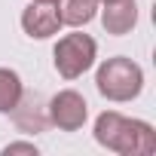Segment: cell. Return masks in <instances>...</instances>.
I'll list each match as a JSON object with an SVG mask.
<instances>
[{
    "label": "cell",
    "mask_w": 156,
    "mask_h": 156,
    "mask_svg": "<svg viewBox=\"0 0 156 156\" xmlns=\"http://www.w3.org/2000/svg\"><path fill=\"white\" fill-rule=\"evenodd\" d=\"M95 141L119 156H153L156 153V132L144 119L122 116L119 110H104L95 119Z\"/></svg>",
    "instance_id": "6da1fadb"
},
{
    "label": "cell",
    "mask_w": 156,
    "mask_h": 156,
    "mask_svg": "<svg viewBox=\"0 0 156 156\" xmlns=\"http://www.w3.org/2000/svg\"><path fill=\"white\" fill-rule=\"evenodd\" d=\"M95 86L98 92L113 101V104H126V101H135L144 89V70L138 61L126 58V55H113V58H104L98 64V73H95Z\"/></svg>",
    "instance_id": "7a4b0ae2"
},
{
    "label": "cell",
    "mask_w": 156,
    "mask_h": 156,
    "mask_svg": "<svg viewBox=\"0 0 156 156\" xmlns=\"http://www.w3.org/2000/svg\"><path fill=\"white\" fill-rule=\"evenodd\" d=\"M95 58H98V43L80 31L58 37V43L52 49V64H55L61 80H80L95 64Z\"/></svg>",
    "instance_id": "3957f363"
},
{
    "label": "cell",
    "mask_w": 156,
    "mask_h": 156,
    "mask_svg": "<svg viewBox=\"0 0 156 156\" xmlns=\"http://www.w3.org/2000/svg\"><path fill=\"white\" fill-rule=\"evenodd\" d=\"M46 113H49V126H55L58 132H80L89 119V104L76 89H61L49 98Z\"/></svg>",
    "instance_id": "277c9868"
},
{
    "label": "cell",
    "mask_w": 156,
    "mask_h": 156,
    "mask_svg": "<svg viewBox=\"0 0 156 156\" xmlns=\"http://www.w3.org/2000/svg\"><path fill=\"white\" fill-rule=\"evenodd\" d=\"M61 12L58 3H40V0H31V3L22 9V31L31 40H49L61 31Z\"/></svg>",
    "instance_id": "5b68a950"
},
{
    "label": "cell",
    "mask_w": 156,
    "mask_h": 156,
    "mask_svg": "<svg viewBox=\"0 0 156 156\" xmlns=\"http://www.w3.org/2000/svg\"><path fill=\"white\" fill-rule=\"evenodd\" d=\"M101 25L107 34L113 37H126L132 34V28L138 25V3L135 0H110L101 9Z\"/></svg>",
    "instance_id": "8992f818"
},
{
    "label": "cell",
    "mask_w": 156,
    "mask_h": 156,
    "mask_svg": "<svg viewBox=\"0 0 156 156\" xmlns=\"http://www.w3.org/2000/svg\"><path fill=\"white\" fill-rule=\"evenodd\" d=\"M9 116L16 119V126L22 132H46L49 129V113H46V107H40V101L34 95H22V101L16 104V110Z\"/></svg>",
    "instance_id": "52a82bcc"
},
{
    "label": "cell",
    "mask_w": 156,
    "mask_h": 156,
    "mask_svg": "<svg viewBox=\"0 0 156 156\" xmlns=\"http://www.w3.org/2000/svg\"><path fill=\"white\" fill-rule=\"evenodd\" d=\"M58 12H61V25L86 28L98 16V0H58Z\"/></svg>",
    "instance_id": "ba28073f"
},
{
    "label": "cell",
    "mask_w": 156,
    "mask_h": 156,
    "mask_svg": "<svg viewBox=\"0 0 156 156\" xmlns=\"http://www.w3.org/2000/svg\"><path fill=\"white\" fill-rule=\"evenodd\" d=\"M25 95V83L12 67H0V113H12Z\"/></svg>",
    "instance_id": "9c48e42d"
},
{
    "label": "cell",
    "mask_w": 156,
    "mask_h": 156,
    "mask_svg": "<svg viewBox=\"0 0 156 156\" xmlns=\"http://www.w3.org/2000/svg\"><path fill=\"white\" fill-rule=\"evenodd\" d=\"M12 153H28V156H37V144L34 141H12L3 147V156H12Z\"/></svg>",
    "instance_id": "30bf717a"
},
{
    "label": "cell",
    "mask_w": 156,
    "mask_h": 156,
    "mask_svg": "<svg viewBox=\"0 0 156 156\" xmlns=\"http://www.w3.org/2000/svg\"><path fill=\"white\" fill-rule=\"evenodd\" d=\"M40 3H58V0H40Z\"/></svg>",
    "instance_id": "8fae6325"
},
{
    "label": "cell",
    "mask_w": 156,
    "mask_h": 156,
    "mask_svg": "<svg viewBox=\"0 0 156 156\" xmlns=\"http://www.w3.org/2000/svg\"><path fill=\"white\" fill-rule=\"evenodd\" d=\"M98 3H110V0H98Z\"/></svg>",
    "instance_id": "7c38bea8"
}]
</instances>
